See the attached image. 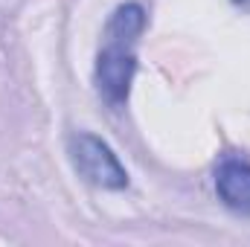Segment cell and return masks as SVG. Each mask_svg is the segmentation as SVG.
Returning <instances> with one entry per match:
<instances>
[{"label": "cell", "mask_w": 250, "mask_h": 247, "mask_svg": "<svg viewBox=\"0 0 250 247\" xmlns=\"http://www.w3.org/2000/svg\"><path fill=\"white\" fill-rule=\"evenodd\" d=\"M146 29V9L137 0L120 3L102 29V47L93 64V82L99 96L111 108H123L137 76V38Z\"/></svg>", "instance_id": "6da1fadb"}, {"label": "cell", "mask_w": 250, "mask_h": 247, "mask_svg": "<svg viewBox=\"0 0 250 247\" xmlns=\"http://www.w3.org/2000/svg\"><path fill=\"white\" fill-rule=\"evenodd\" d=\"M67 154H70L76 175L90 186L108 189V192L128 189V172L102 137L90 131H76L67 137Z\"/></svg>", "instance_id": "7a4b0ae2"}, {"label": "cell", "mask_w": 250, "mask_h": 247, "mask_svg": "<svg viewBox=\"0 0 250 247\" xmlns=\"http://www.w3.org/2000/svg\"><path fill=\"white\" fill-rule=\"evenodd\" d=\"M215 195L218 201L236 212L250 218V163L242 157H227L215 169Z\"/></svg>", "instance_id": "3957f363"}, {"label": "cell", "mask_w": 250, "mask_h": 247, "mask_svg": "<svg viewBox=\"0 0 250 247\" xmlns=\"http://www.w3.org/2000/svg\"><path fill=\"white\" fill-rule=\"evenodd\" d=\"M233 3H236V6H242V9H248V12H250V0H233Z\"/></svg>", "instance_id": "277c9868"}]
</instances>
